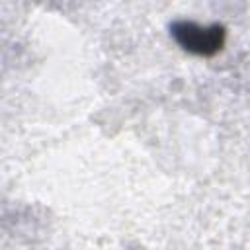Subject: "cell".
<instances>
[{"label": "cell", "instance_id": "cell-1", "mask_svg": "<svg viewBox=\"0 0 250 250\" xmlns=\"http://www.w3.org/2000/svg\"><path fill=\"white\" fill-rule=\"evenodd\" d=\"M172 35L189 53L195 55H215L225 43V29L221 25H197L193 21H176L172 25Z\"/></svg>", "mask_w": 250, "mask_h": 250}]
</instances>
